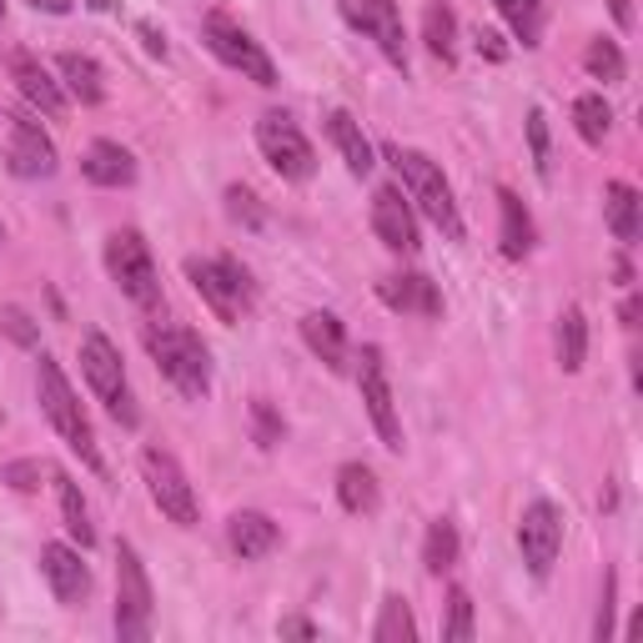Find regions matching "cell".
I'll return each mask as SVG.
<instances>
[{
  "instance_id": "obj_1",
  "label": "cell",
  "mask_w": 643,
  "mask_h": 643,
  "mask_svg": "<svg viewBox=\"0 0 643 643\" xmlns=\"http://www.w3.org/2000/svg\"><path fill=\"white\" fill-rule=\"evenodd\" d=\"M146 352L162 367V377L172 382L182 397L201 403L211 393V357L201 348V338L191 328H176V322H152L146 328Z\"/></svg>"
},
{
  "instance_id": "obj_2",
  "label": "cell",
  "mask_w": 643,
  "mask_h": 643,
  "mask_svg": "<svg viewBox=\"0 0 643 643\" xmlns=\"http://www.w3.org/2000/svg\"><path fill=\"white\" fill-rule=\"evenodd\" d=\"M35 397H41V413L51 417V427L61 433V443H66L86 468H96V473L106 468V463H101V447H96V433H91L86 413H81L76 393H71V382H66V372H61L55 357L35 362Z\"/></svg>"
},
{
  "instance_id": "obj_3",
  "label": "cell",
  "mask_w": 643,
  "mask_h": 643,
  "mask_svg": "<svg viewBox=\"0 0 643 643\" xmlns=\"http://www.w3.org/2000/svg\"><path fill=\"white\" fill-rule=\"evenodd\" d=\"M387 162L397 166V176H403L407 197L417 201V211H423V217L433 221L447 241H458L463 237V217H458V201H453V186H447L443 166H437L433 156L413 152V146H387Z\"/></svg>"
},
{
  "instance_id": "obj_4",
  "label": "cell",
  "mask_w": 643,
  "mask_h": 643,
  "mask_svg": "<svg viewBox=\"0 0 643 643\" xmlns=\"http://www.w3.org/2000/svg\"><path fill=\"white\" fill-rule=\"evenodd\" d=\"M257 152L267 156V166H272L282 182H312V172H317L312 142H307L302 126H297L287 111H267V116L257 121Z\"/></svg>"
},
{
  "instance_id": "obj_5",
  "label": "cell",
  "mask_w": 643,
  "mask_h": 643,
  "mask_svg": "<svg viewBox=\"0 0 643 643\" xmlns=\"http://www.w3.org/2000/svg\"><path fill=\"white\" fill-rule=\"evenodd\" d=\"M106 272H111V282L132 297L136 307H156V302H162L156 262H152V247L142 241V231H111V237H106Z\"/></svg>"
},
{
  "instance_id": "obj_6",
  "label": "cell",
  "mask_w": 643,
  "mask_h": 643,
  "mask_svg": "<svg viewBox=\"0 0 643 643\" xmlns=\"http://www.w3.org/2000/svg\"><path fill=\"white\" fill-rule=\"evenodd\" d=\"M116 633L121 643H142L152 633V578L132 543L116 548Z\"/></svg>"
},
{
  "instance_id": "obj_7",
  "label": "cell",
  "mask_w": 643,
  "mask_h": 643,
  "mask_svg": "<svg viewBox=\"0 0 643 643\" xmlns=\"http://www.w3.org/2000/svg\"><path fill=\"white\" fill-rule=\"evenodd\" d=\"M186 277H191V287L201 292V302L217 312V322H241V317L251 312V277L241 272L237 262H227V257H217V262H186Z\"/></svg>"
},
{
  "instance_id": "obj_8",
  "label": "cell",
  "mask_w": 643,
  "mask_h": 643,
  "mask_svg": "<svg viewBox=\"0 0 643 643\" xmlns=\"http://www.w3.org/2000/svg\"><path fill=\"white\" fill-rule=\"evenodd\" d=\"M201 41H207V51L217 55L221 66L241 71L247 81H257V86H277V66H272V55L262 51V45L251 41L241 25H231L227 15H207L201 21Z\"/></svg>"
},
{
  "instance_id": "obj_9",
  "label": "cell",
  "mask_w": 643,
  "mask_h": 643,
  "mask_svg": "<svg viewBox=\"0 0 643 643\" xmlns=\"http://www.w3.org/2000/svg\"><path fill=\"white\" fill-rule=\"evenodd\" d=\"M142 473H146V488H152L156 508H162L176 528H197V518H201L197 492H191L182 463H176L166 447H146V453H142Z\"/></svg>"
},
{
  "instance_id": "obj_10",
  "label": "cell",
  "mask_w": 643,
  "mask_h": 643,
  "mask_svg": "<svg viewBox=\"0 0 643 643\" xmlns=\"http://www.w3.org/2000/svg\"><path fill=\"white\" fill-rule=\"evenodd\" d=\"M518 548H523V563L533 578H548L558 563V548H563V512L553 502H528L523 523H518Z\"/></svg>"
},
{
  "instance_id": "obj_11",
  "label": "cell",
  "mask_w": 643,
  "mask_h": 643,
  "mask_svg": "<svg viewBox=\"0 0 643 643\" xmlns=\"http://www.w3.org/2000/svg\"><path fill=\"white\" fill-rule=\"evenodd\" d=\"M342 15H348L352 31L372 35L377 51L393 61V66L407 71V41H403V11H397V0H338Z\"/></svg>"
},
{
  "instance_id": "obj_12",
  "label": "cell",
  "mask_w": 643,
  "mask_h": 643,
  "mask_svg": "<svg viewBox=\"0 0 643 643\" xmlns=\"http://www.w3.org/2000/svg\"><path fill=\"white\" fill-rule=\"evenodd\" d=\"M362 403H367V417L377 427L382 447H393L403 453V417H397V403H393V387H387V372H382V352L377 348H362Z\"/></svg>"
},
{
  "instance_id": "obj_13",
  "label": "cell",
  "mask_w": 643,
  "mask_h": 643,
  "mask_svg": "<svg viewBox=\"0 0 643 643\" xmlns=\"http://www.w3.org/2000/svg\"><path fill=\"white\" fill-rule=\"evenodd\" d=\"M372 231L382 237V247L417 251V217L403 201V186H377L372 191Z\"/></svg>"
},
{
  "instance_id": "obj_14",
  "label": "cell",
  "mask_w": 643,
  "mask_h": 643,
  "mask_svg": "<svg viewBox=\"0 0 643 643\" xmlns=\"http://www.w3.org/2000/svg\"><path fill=\"white\" fill-rule=\"evenodd\" d=\"M11 146H6V162H11L15 176H51L55 172V146L51 136L41 132V121L31 116H11Z\"/></svg>"
},
{
  "instance_id": "obj_15",
  "label": "cell",
  "mask_w": 643,
  "mask_h": 643,
  "mask_svg": "<svg viewBox=\"0 0 643 643\" xmlns=\"http://www.w3.org/2000/svg\"><path fill=\"white\" fill-rule=\"evenodd\" d=\"M6 66H11V81L21 86V96L31 101L35 111H45V116H66V91H61V81H55L35 55L11 51L6 55Z\"/></svg>"
},
{
  "instance_id": "obj_16",
  "label": "cell",
  "mask_w": 643,
  "mask_h": 643,
  "mask_svg": "<svg viewBox=\"0 0 643 643\" xmlns=\"http://www.w3.org/2000/svg\"><path fill=\"white\" fill-rule=\"evenodd\" d=\"M41 573H45V583H51V593L61 603H81L91 593V568L81 563V553L66 548V543L41 548Z\"/></svg>"
},
{
  "instance_id": "obj_17",
  "label": "cell",
  "mask_w": 643,
  "mask_h": 643,
  "mask_svg": "<svg viewBox=\"0 0 643 643\" xmlns=\"http://www.w3.org/2000/svg\"><path fill=\"white\" fill-rule=\"evenodd\" d=\"M81 372H86L91 393H96L101 403H111L116 393H126V367H121V352L111 348V338H101V332H86V342H81Z\"/></svg>"
},
{
  "instance_id": "obj_18",
  "label": "cell",
  "mask_w": 643,
  "mask_h": 643,
  "mask_svg": "<svg viewBox=\"0 0 643 643\" xmlns=\"http://www.w3.org/2000/svg\"><path fill=\"white\" fill-rule=\"evenodd\" d=\"M277 523L267 518V512H231V523H227V543H231V553L241 558V563H257V558H267L277 548Z\"/></svg>"
},
{
  "instance_id": "obj_19",
  "label": "cell",
  "mask_w": 643,
  "mask_h": 643,
  "mask_svg": "<svg viewBox=\"0 0 643 643\" xmlns=\"http://www.w3.org/2000/svg\"><path fill=\"white\" fill-rule=\"evenodd\" d=\"M81 172H86L91 186H132L136 182V156L116 142H91L86 156H81Z\"/></svg>"
},
{
  "instance_id": "obj_20",
  "label": "cell",
  "mask_w": 643,
  "mask_h": 643,
  "mask_svg": "<svg viewBox=\"0 0 643 643\" xmlns=\"http://www.w3.org/2000/svg\"><path fill=\"white\" fill-rule=\"evenodd\" d=\"M55 71H61L66 91L81 101V106H101V101H106V71H101L96 55L61 51V55H55Z\"/></svg>"
},
{
  "instance_id": "obj_21",
  "label": "cell",
  "mask_w": 643,
  "mask_h": 643,
  "mask_svg": "<svg viewBox=\"0 0 643 643\" xmlns=\"http://www.w3.org/2000/svg\"><path fill=\"white\" fill-rule=\"evenodd\" d=\"M377 297L393 312H423V317H437L443 312V297H437V287L427 282V277L407 272V277H387V282L377 287Z\"/></svg>"
},
{
  "instance_id": "obj_22",
  "label": "cell",
  "mask_w": 643,
  "mask_h": 643,
  "mask_svg": "<svg viewBox=\"0 0 643 643\" xmlns=\"http://www.w3.org/2000/svg\"><path fill=\"white\" fill-rule=\"evenodd\" d=\"M302 342L317 352V357L328 362L332 372L348 367V332H342V322L332 312H307L302 317Z\"/></svg>"
},
{
  "instance_id": "obj_23",
  "label": "cell",
  "mask_w": 643,
  "mask_h": 643,
  "mask_svg": "<svg viewBox=\"0 0 643 643\" xmlns=\"http://www.w3.org/2000/svg\"><path fill=\"white\" fill-rule=\"evenodd\" d=\"M498 211H502V257H528L533 251V241H538V231H533V217H528V207L518 201V191H508L502 186L498 191Z\"/></svg>"
},
{
  "instance_id": "obj_24",
  "label": "cell",
  "mask_w": 643,
  "mask_h": 643,
  "mask_svg": "<svg viewBox=\"0 0 643 643\" xmlns=\"http://www.w3.org/2000/svg\"><path fill=\"white\" fill-rule=\"evenodd\" d=\"M603 211H609V231L619 241H639L643 231V197L633 191L629 182H609V191H603Z\"/></svg>"
},
{
  "instance_id": "obj_25",
  "label": "cell",
  "mask_w": 643,
  "mask_h": 643,
  "mask_svg": "<svg viewBox=\"0 0 643 643\" xmlns=\"http://www.w3.org/2000/svg\"><path fill=\"white\" fill-rule=\"evenodd\" d=\"M328 136H332V146L342 152V162H348L352 176L372 172V142L362 136V126L348 116V111H328Z\"/></svg>"
},
{
  "instance_id": "obj_26",
  "label": "cell",
  "mask_w": 643,
  "mask_h": 643,
  "mask_svg": "<svg viewBox=\"0 0 643 643\" xmlns=\"http://www.w3.org/2000/svg\"><path fill=\"white\" fill-rule=\"evenodd\" d=\"M423 41L443 66H453V55H458V15L447 11L443 0H433V6L423 11Z\"/></svg>"
},
{
  "instance_id": "obj_27",
  "label": "cell",
  "mask_w": 643,
  "mask_h": 643,
  "mask_svg": "<svg viewBox=\"0 0 643 643\" xmlns=\"http://www.w3.org/2000/svg\"><path fill=\"white\" fill-rule=\"evenodd\" d=\"M338 498L348 512H377V478L367 463H342L338 468Z\"/></svg>"
},
{
  "instance_id": "obj_28",
  "label": "cell",
  "mask_w": 643,
  "mask_h": 643,
  "mask_svg": "<svg viewBox=\"0 0 643 643\" xmlns=\"http://www.w3.org/2000/svg\"><path fill=\"white\" fill-rule=\"evenodd\" d=\"M55 492H61V518H66V533L76 538L81 548L96 543V523H91V508L81 498V488L71 483V473H55Z\"/></svg>"
},
{
  "instance_id": "obj_29",
  "label": "cell",
  "mask_w": 643,
  "mask_h": 643,
  "mask_svg": "<svg viewBox=\"0 0 643 643\" xmlns=\"http://www.w3.org/2000/svg\"><path fill=\"white\" fill-rule=\"evenodd\" d=\"M583 357H589V322H583L578 307H568V312L558 317V367L578 372V367H583Z\"/></svg>"
},
{
  "instance_id": "obj_30",
  "label": "cell",
  "mask_w": 643,
  "mask_h": 643,
  "mask_svg": "<svg viewBox=\"0 0 643 643\" xmlns=\"http://www.w3.org/2000/svg\"><path fill=\"white\" fill-rule=\"evenodd\" d=\"M498 6V15L512 25V35L523 45H538V35H543V15H548V0H492Z\"/></svg>"
},
{
  "instance_id": "obj_31",
  "label": "cell",
  "mask_w": 643,
  "mask_h": 643,
  "mask_svg": "<svg viewBox=\"0 0 643 643\" xmlns=\"http://www.w3.org/2000/svg\"><path fill=\"white\" fill-rule=\"evenodd\" d=\"M573 126H578V136H583L589 146H603V142H609V126H613L609 101H603V96H578L573 101Z\"/></svg>"
},
{
  "instance_id": "obj_32",
  "label": "cell",
  "mask_w": 643,
  "mask_h": 643,
  "mask_svg": "<svg viewBox=\"0 0 643 643\" xmlns=\"http://www.w3.org/2000/svg\"><path fill=\"white\" fill-rule=\"evenodd\" d=\"M377 643H413L417 639V623H413V609L403 599H382V613H377V629H372Z\"/></svg>"
},
{
  "instance_id": "obj_33",
  "label": "cell",
  "mask_w": 643,
  "mask_h": 643,
  "mask_svg": "<svg viewBox=\"0 0 643 643\" xmlns=\"http://www.w3.org/2000/svg\"><path fill=\"white\" fill-rule=\"evenodd\" d=\"M423 563H427V573H447V568L458 563V528L447 523V518H437V523L427 528V538H423Z\"/></svg>"
},
{
  "instance_id": "obj_34",
  "label": "cell",
  "mask_w": 643,
  "mask_h": 643,
  "mask_svg": "<svg viewBox=\"0 0 643 643\" xmlns=\"http://www.w3.org/2000/svg\"><path fill=\"white\" fill-rule=\"evenodd\" d=\"M583 66H589V76L603 81V86H609V81H623V51L613 41H593L589 51H583Z\"/></svg>"
},
{
  "instance_id": "obj_35",
  "label": "cell",
  "mask_w": 643,
  "mask_h": 643,
  "mask_svg": "<svg viewBox=\"0 0 643 643\" xmlns=\"http://www.w3.org/2000/svg\"><path fill=\"white\" fill-rule=\"evenodd\" d=\"M443 639H453V643H468L473 639V599H468V589H453V593H447Z\"/></svg>"
},
{
  "instance_id": "obj_36",
  "label": "cell",
  "mask_w": 643,
  "mask_h": 643,
  "mask_svg": "<svg viewBox=\"0 0 643 643\" xmlns=\"http://www.w3.org/2000/svg\"><path fill=\"white\" fill-rule=\"evenodd\" d=\"M528 146H533V172L543 176H553V152H548V116L543 111H528Z\"/></svg>"
},
{
  "instance_id": "obj_37",
  "label": "cell",
  "mask_w": 643,
  "mask_h": 643,
  "mask_svg": "<svg viewBox=\"0 0 643 643\" xmlns=\"http://www.w3.org/2000/svg\"><path fill=\"white\" fill-rule=\"evenodd\" d=\"M251 433H257V443H262V447H277V443H282V433H287V423L272 413V403H267V397H257V403H251Z\"/></svg>"
},
{
  "instance_id": "obj_38",
  "label": "cell",
  "mask_w": 643,
  "mask_h": 643,
  "mask_svg": "<svg viewBox=\"0 0 643 643\" xmlns=\"http://www.w3.org/2000/svg\"><path fill=\"white\" fill-rule=\"evenodd\" d=\"M0 328L11 332V338L21 342V348H41V328H35V322L21 312V307H0Z\"/></svg>"
},
{
  "instance_id": "obj_39",
  "label": "cell",
  "mask_w": 643,
  "mask_h": 643,
  "mask_svg": "<svg viewBox=\"0 0 643 643\" xmlns=\"http://www.w3.org/2000/svg\"><path fill=\"white\" fill-rule=\"evenodd\" d=\"M227 211L237 221H247V227H262V211H257V197H251L247 186H231L227 191Z\"/></svg>"
},
{
  "instance_id": "obj_40",
  "label": "cell",
  "mask_w": 643,
  "mask_h": 643,
  "mask_svg": "<svg viewBox=\"0 0 643 643\" xmlns=\"http://www.w3.org/2000/svg\"><path fill=\"white\" fill-rule=\"evenodd\" d=\"M6 483L21 492H35L41 488V463H11V468H6Z\"/></svg>"
},
{
  "instance_id": "obj_41",
  "label": "cell",
  "mask_w": 643,
  "mask_h": 643,
  "mask_svg": "<svg viewBox=\"0 0 643 643\" xmlns=\"http://www.w3.org/2000/svg\"><path fill=\"white\" fill-rule=\"evenodd\" d=\"M593 633H599V639H609V633H613V578L603 583V609H599V623H593Z\"/></svg>"
},
{
  "instance_id": "obj_42",
  "label": "cell",
  "mask_w": 643,
  "mask_h": 643,
  "mask_svg": "<svg viewBox=\"0 0 643 643\" xmlns=\"http://www.w3.org/2000/svg\"><path fill=\"white\" fill-rule=\"evenodd\" d=\"M136 31H142L146 51H152V55H166V41H162V31H156V25H152V21H142V25H136Z\"/></svg>"
},
{
  "instance_id": "obj_43",
  "label": "cell",
  "mask_w": 643,
  "mask_h": 643,
  "mask_svg": "<svg viewBox=\"0 0 643 643\" xmlns=\"http://www.w3.org/2000/svg\"><path fill=\"white\" fill-rule=\"evenodd\" d=\"M282 639H317V629L307 619H282Z\"/></svg>"
},
{
  "instance_id": "obj_44",
  "label": "cell",
  "mask_w": 643,
  "mask_h": 643,
  "mask_svg": "<svg viewBox=\"0 0 643 643\" xmlns=\"http://www.w3.org/2000/svg\"><path fill=\"white\" fill-rule=\"evenodd\" d=\"M478 51L488 55V61H502V55H508V51L498 45V35H492V31H483V35H478Z\"/></svg>"
},
{
  "instance_id": "obj_45",
  "label": "cell",
  "mask_w": 643,
  "mask_h": 643,
  "mask_svg": "<svg viewBox=\"0 0 643 643\" xmlns=\"http://www.w3.org/2000/svg\"><path fill=\"white\" fill-rule=\"evenodd\" d=\"M35 11H45V15H71V6H76V0H31Z\"/></svg>"
},
{
  "instance_id": "obj_46",
  "label": "cell",
  "mask_w": 643,
  "mask_h": 643,
  "mask_svg": "<svg viewBox=\"0 0 643 643\" xmlns=\"http://www.w3.org/2000/svg\"><path fill=\"white\" fill-rule=\"evenodd\" d=\"M613 21H619V25H633V6H629V0H613Z\"/></svg>"
},
{
  "instance_id": "obj_47",
  "label": "cell",
  "mask_w": 643,
  "mask_h": 643,
  "mask_svg": "<svg viewBox=\"0 0 643 643\" xmlns=\"http://www.w3.org/2000/svg\"><path fill=\"white\" fill-rule=\"evenodd\" d=\"M623 328H639V297H629V302H623Z\"/></svg>"
},
{
  "instance_id": "obj_48",
  "label": "cell",
  "mask_w": 643,
  "mask_h": 643,
  "mask_svg": "<svg viewBox=\"0 0 643 643\" xmlns=\"http://www.w3.org/2000/svg\"><path fill=\"white\" fill-rule=\"evenodd\" d=\"M86 6H91V11H101V15L111 11V0H86Z\"/></svg>"
},
{
  "instance_id": "obj_49",
  "label": "cell",
  "mask_w": 643,
  "mask_h": 643,
  "mask_svg": "<svg viewBox=\"0 0 643 643\" xmlns=\"http://www.w3.org/2000/svg\"><path fill=\"white\" fill-rule=\"evenodd\" d=\"M0 21H6V0H0Z\"/></svg>"
},
{
  "instance_id": "obj_50",
  "label": "cell",
  "mask_w": 643,
  "mask_h": 643,
  "mask_svg": "<svg viewBox=\"0 0 643 643\" xmlns=\"http://www.w3.org/2000/svg\"><path fill=\"white\" fill-rule=\"evenodd\" d=\"M0 241H6V227H0Z\"/></svg>"
}]
</instances>
